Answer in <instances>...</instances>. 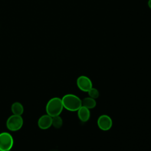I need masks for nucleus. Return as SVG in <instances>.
Returning <instances> with one entry per match:
<instances>
[{
    "instance_id": "nucleus-1",
    "label": "nucleus",
    "mask_w": 151,
    "mask_h": 151,
    "mask_svg": "<svg viewBox=\"0 0 151 151\" xmlns=\"http://www.w3.org/2000/svg\"><path fill=\"white\" fill-rule=\"evenodd\" d=\"M61 100L63 107L70 111H77L82 106V100L73 94H67Z\"/></svg>"
},
{
    "instance_id": "nucleus-2",
    "label": "nucleus",
    "mask_w": 151,
    "mask_h": 151,
    "mask_svg": "<svg viewBox=\"0 0 151 151\" xmlns=\"http://www.w3.org/2000/svg\"><path fill=\"white\" fill-rule=\"evenodd\" d=\"M63 109L62 100L57 97L51 99L47 102L45 107L47 114L52 117L60 115Z\"/></svg>"
},
{
    "instance_id": "nucleus-3",
    "label": "nucleus",
    "mask_w": 151,
    "mask_h": 151,
    "mask_svg": "<svg viewBox=\"0 0 151 151\" xmlns=\"http://www.w3.org/2000/svg\"><path fill=\"white\" fill-rule=\"evenodd\" d=\"M24 120L21 116L12 114L8 118L6 126L10 131L16 132L21 129Z\"/></svg>"
},
{
    "instance_id": "nucleus-4",
    "label": "nucleus",
    "mask_w": 151,
    "mask_h": 151,
    "mask_svg": "<svg viewBox=\"0 0 151 151\" xmlns=\"http://www.w3.org/2000/svg\"><path fill=\"white\" fill-rule=\"evenodd\" d=\"M14 145V139L8 132L0 133V150L6 151L11 150Z\"/></svg>"
},
{
    "instance_id": "nucleus-5",
    "label": "nucleus",
    "mask_w": 151,
    "mask_h": 151,
    "mask_svg": "<svg viewBox=\"0 0 151 151\" xmlns=\"http://www.w3.org/2000/svg\"><path fill=\"white\" fill-rule=\"evenodd\" d=\"M77 87L82 91L88 92L93 87V83L89 77L86 76H79L76 81Z\"/></svg>"
},
{
    "instance_id": "nucleus-6",
    "label": "nucleus",
    "mask_w": 151,
    "mask_h": 151,
    "mask_svg": "<svg viewBox=\"0 0 151 151\" xmlns=\"http://www.w3.org/2000/svg\"><path fill=\"white\" fill-rule=\"evenodd\" d=\"M99 128L103 131L109 130L113 126V121L111 118L107 114L100 115L97 121Z\"/></svg>"
},
{
    "instance_id": "nucleus-7",
    "label": "nucleus",
    "mask_w": 151,
    "mask_h": 151,
    "mask_svg": "<svg viewBox=\"0 0 151 151\" xmlns=\"http://www.w3.org/2000/svg\"><path fill=\"white\" fill-rule=\"evenodd\" d=\"M38 126L42 130L50 128L52 126V117L47 114L41 116L38 120Z\"/></svg>"
},
{
    "instance_id": "nucleus-8",
    "label": "nucleus",
    "mask_w": 151,
    "mask_h": 151,
    "mask_svg": "<svg viewBox=\"0 0 151 151\" xmlns=\"http://www.w3.org/2000/svg\"><path fill=\"white\" fill-rule=\"evenodd\" d=\"M77 116L81 122H87L90 117V109L82 106L77 111Z\"/></svg>"
},
{
    "instance_id": "nucleus-9",
    "label": "nucleus",
    "mask_w": 151,
    "mask_h": 151,
    "mask_svg": "<svg viewBox=\"0 0 151 151\" xmlns=\"http://www.w3.org/2000/svg\"><path fill=\"white\" fill-rule=\"evenodd\" d=\"M24 107L22 104L18 101L14 102L11 106V111L13 114L21 116L24 113Z\"/></svg>"
},
{
    "instance_id": "nucleus-10",
    "label": "nucleus",
    "mask_w": 151,
    "mask_h": 151,
    "mask_svg": "<svg viewBox=\"0 0 151 151\" xmlns=\"http://www.w3.org/2000/svg\"><path fill=\"white\" fill-rule=\"evenodd\" d=\"M97 103L96 99L90 97H87L82 100V106L87 107L88 109H94L96 106Z\"/></svg>"
},
{
    "instance_id": "nucleus-11",
    "label": "nucleus",
    "mask_w": 151,
    "mask_h": 151,
    "mask_svg": "<svg viewBox=\"0 0 151 151\" xmlns=\"http://www.w3.org/2000/svg\"><path fill=\"white\" fill-rule=\"evenodd\" d=\"M63 119L59 116L52 117V126L56 129H60L63 126Z\"/></svg>"
},
{
    "instance_id": "nucleus-12",
    "label": "nucleus",
    "mask_w": 151,
    "mask_h": 151,
    "mask_svg": "<svg viewBox=\"0 0 151 151\" xmlns=\"http://www.w3.org/2000/svg\"><path fill=\"white\" fill-rule=\"evenodd\" d=\"M87 93H88V96L93 99H96L99 97V91L96 88L92 87L91 89H90L88 90V91Z\"/></svg>"
},
{
    "instance_id": "nucleus-13",
    "label": "nucleus",
    "mask_w": 151,
    "mask_h": 151,
    "mask_svg": "<svg viewBox=\"0 0 151 151\" xmlns=\"http://www.w3.org/2000/svg\"><path fill=\"white\" fill-rule=\"evenodd\" d=\"M147 5L149 6V8L151 9V0H149L147 2Z\"/></svg>"
},
{
    "instance_id": "nucleus-14",
    "label": "nucleus",
    "mask_w": 151,
    "mask_h": 151,
    "mask_svg": "<svg viewBox=\"0 0 151 151\" xmlns=\"http://www.w3.org/2000/svg\"><path fill=\"white\" fill-rule=\"evenodd\" d=\"M6 151H11V150H6Z\"/></svg>"
},
{
    "instance_id": "nucleus-15",
    "label": "nucleus",
    "mask_w": 151,
    "mask_h": 151,
    "mask_svg": "<svg viewBox=\"0 0 151 151\" xmlns=\"http://www.w3.org/2000/svg\"><path fill=\"white\" fill-rule=\"evenodd\" d=\"M0 151H1V150H0Z\"/></svg>"
}]
</instances>
